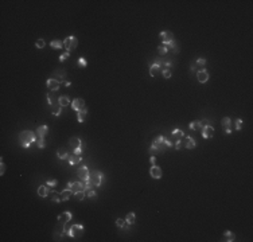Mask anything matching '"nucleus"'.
<instances>
[{
    "label": "nucleus",
    "instance_id": "1",
    "mask_svg": "<svg viewBox=\"0 0 253 242\" xmlns=\"http://www.w3.org/2000/svg\"><path fill=\"white\" fill-rule=\"evenodd\" d=\"M102 180H104V175H102V172H100V171L92 172L89 175L88 180L84 182V183H85V191L92 190L93 187H100V186H101V183H102Z\"/></svg>",
    "mask_w": 253,
    "mask_h": 242
},
{
    "label": "nucleus",
    "instance_id": "2",
    "mask_svg": "<svg viewBox=\"0 0 253 242\" xmlns=\"http://www.w3.org/2000/svg\"><path fill=\"white\" fill-rule=\"evenodd\" d=\"M19 141L23 148H30V145L35 143V133L31 131H22L19 133Z\"/></svg>",
    "mask_w": 253,
    "mask_h": 242
},
{
    "label": "nucleus",
    "instance_id": "3",
    "mask_svg": "<svg viewBox=\"0 0 253 242\" xmlns=\"http://www.w3.org/2000/svg\"><path fill=\"white\" fill-rule=\"evenodd\" d=\"M167 150L164 144V136H158L149 147V153H163Z\"/></svg>",
    "mask_w": 253,
    "mask_h": 242
},
{
    "label": "nucleus",
    "instance_id": "4",
    "mask_svg": "<svg viewBox=\"0 0 253 242\" xmlns=\"http://www.w3.org/2000/svg\"><path fill=\"white\" fill-rule=\"evenodd\" d=\"M84 230H85V229H84L82 225H71L70 227L65 231V234H67L69 237H71V238H80L81 235L84 234Z\"/></svg>",
    "mask_w": 253,
    "mask_h": 242
},
{
    "label": "nucleus",
    "instance_id": "5",
    "mask_svg": "<svg viewBox=\"0 0 253 242\" xmlns=\"http://www.w3.org/2000/svg\"><path fill=\"white\" fill-rule=\"evenodd\" d=\"M77 46H78V39L74 35H70L63 39V47L67 52H70L71 50H76Z\"/></svg>",
    "mask_w": 253,
    "mask_h": 242
},
{
    "label": "nucleus",
    "instance_id": "6",
    "mask_svg": "<svg viewBox=\"0 0 253 242\" xmlns=\"http://www.w3.org/2000/svg\"><path fill=\"white\" fill-rule=\"evenodd\" d=\"M159 38L162 40V45H171L173 42H175V38H174V34L171 32V31H162L160 34H159Z\"/></svg>",
    "mask_w": 253,
    "mask_h": 242
},
{
    "label": "nucleus",
    "instance_id": "7",
    "mask_svg": "<svg viewBox=\"0 0 253 242\" xmlns=\"http://www.w3.org/2000/svg\"><path fill=\"white\" fill-rule=\"evenodd\" d=\"M77 175H78V179H80L81 182H86L89 179V175H90L89 168L86 166H81L80 168L77 170Z\"/></svg>",
    "mask_w": 253,
    "mask_h": 242
},
{
    "label": "nucleus",
    "instance_id": "8",
    "mask_svg": "<svg viewBox=\"0 0 253 242\" xmlns=\"http://www.w3.org/2000/svg\"><path fill=\"white\" fill-rule=\"evenodd\" d=\"M67 188H70L74 194H76L77 191H85V183L84 182H69Z\"/></svg>",
    "mask_w": 253,
    "mask_h": 242
},
{
    "label": "nucleus",
    "instance_id": "9",
    "mask_svg": "<svg viewBox=\"0 0 253 242\" xmlns=\"http://www.w3.org/2000/svg\"><path fill=\"white\" fill-rule=\"evenodd\" d=\"M197 78H198V82H201V83L207 82V79H209V73H207V70H206V69L198 70V71H197Z\"/></svg>",
    "mask_w": 253,
    "mask_h": 242
},
{
    "label": "nucleus",
    "instance_id": "10",
    "mask_svg": "<svg viewBox=\"0 0 253 242\" xmlns=\"http://www.w3.org/2000/svg\"><path fill=\"white\" fill-rule=\"evenodd\" d=\"M213 135H214V128L211 125H206L202 128V137L203 139H210V137H213Z\"/></svg>",
    "mask_w": 253,
    "mask_h": 242
},
{
    "label": "nucleus",
    "instance_id": "11",
    "mask_svg": "<svg viewBox=\"0 0 253 242\" xmlns=\"http://www.w3.org/2000/svg\"><path fill=\"white\" fill-rule=\"evenodd\" d=\"M71 108L77 112L85 109V101L82 98H76V100H73V102H71Z\"/></svg>",
    "mask_w": 253,
    "mask_h": 242
},
{
    "label": "nucleus",
    "instance_id": "12",
    "mask_svg": "<svg viewBox=\"0 0 253 242\" xmlns=\"http://www.w3.org/2000/svg\"><path fill=\"white\" fill-rule=\"evenodd\" d=\"M149 175L152 176L154 179H160L162 178V170H160V167H158V166H151V168H149Z\"/></svg>",
    "mask_w": 253,
    "mask_h": 242
},
{
    "label": "nucleus",
    "instance_id": "13",
    "mask_svg": "<svg viewBox=\"0 0 253 242\" xmlns=\"http://www.w3.org/2000/svg\"><path fill=\"white\" fill-rule=\"evenodd\" d=\"M59 86H61V82L54 78H49L47 79V88L50 89L51 92H57L59 89Z\"/></svg>",
    "mask_w": 253,
    "mask_h": 242
},
{
    "label": "nucleus",
    "instance_id": "14",
    "mask_svg": "<svg viewBox=\"0 0 253 242\" xmlns=\"http://www.w3.org/2000/svg\"><path fill=\"white\" fill-rule=\"evenodd\" d=\"M71 217H73V215H71L70 211H65V213H62V214H59V215H58V222L66 225V223L71 219Z\"/></svg>",
    "mask_w": 253,
    "mask_h": 242
},
{
    "label": "nucleus",
    "instance_id": "15",
    "mask_svg": "<svg viewBox=\"0 0 253 242\" xmlns=\"http://www.w3.org/2000/svg\"><path fill=\"white\" fill-rule=\"evenodd\" d=\"M183 145H185L187 150H194L195 145H197V143H195V140L191 137V136H186L185 141H183Z\"/></svg>",
    "mask_w": 253,
    "mask_h": 242
},
{
    "label": "nucleus",
    "instance_id": "16",
    "mask_svg": "<svg viewBox=\"0 0 253 242\" xmlns=\"http://www.w3.org/2000/svg\"><path fill=\"white\" fill-rule=\"evenodd\" d=\"M69 145H70L73 150H76V148L81 147L82 145V141H81L80 137H77V136H74V137H70L69 139Z\"/></svg>",
    "mask_w": 253,
    "mask_h": 242
},
{
    "label": "nucleus",
    "instance_id": "17",
    "mask_svg": "<svg viewBox=\"0 0 253 242\" xmlns=\"http://www.w3.org/2000/svg\"><path fill=\"white\" fill-rule=\"evenodd\" d=\"M205 126V124L202 123V121H191L189 125V128L191 129V131H202V128Z\"/></svg>",
    "mask_w": 253,
    "mask_h": 242
},
{
    "label": "nucleus",
    "instance_id": "18",
    "mask_svg": "<svg viewBox=\"0 0 253 242\" xmlns=\"http://www.w3.org/2000/svg\"><path fill=\"white\" fill-rule=\"evenodd\" d=\"M61 199H62V202H65V200H69L70 199V197H73L74 195V192L70 190V188H66V190H62L61 192Z\"/></svg>",
    "mask_w": 253,
    "mask_h": 242
},
{
    "label": "nucleus",
    "instance_id": "19",
    "mask_svg": "<svg viewBox=\"0 0 253 242\" xmlns=\"http://www.w3.org/2000/svg\"><path fill=\"white\" fill-rule=\"evenodd\" d=\"M65 77H66V73H65V71H62V70H55L51 78L57 79V81H59V82H63Z\"/></svg>",
    "mask_w": 253,
    "mask_h": 242
},
{
    "label": "nucleus",
    "instance_id": "20",
    "mask_svg": "<svg viewBox=\"0 0 253 242\" xmlns=\"http://www.w3.org/2000/svg\"><path fill=\"white\" fill-rule=\"evenodd\" d=\"M47 132H49L47 125H40V126L36 128V133H38L39 139H45V136L47 135Z\"/></svg>",
    "mask_w": 253,
    "mask_h": 242
},
{
    "label": "nucleus",
    "instance_id": "21",
    "mask_svg": "<svg viewBox=\"0 0 253 242\" xmlns=\"http://www.w3.org/2000/svg\"><path fill=\"white\" fill-rule=\"evenodd\" d=\"M67 160H69V164L70 166H76L77 163H80L81 161V156H78V155H71V153H69V156H67Z\"/></svg>",
    "mask_w": 253,
    "mask_h": 242
},
{
    "label": "nucleus",
    "instance_id": "22",
    "mask_svg": "<svg viewBox=\"0 0 253 242\" xmlns=\"http://www.w3.org/2000/svg\"><path fill=\"white\" fill-rule=\"evenodd\" d=\"M160 71H162V69L159 67V65L152 63L151 67H149V76H151V77H156V76H159V73H160Z\"/></svg>",
    "mask_w": 253,
    "mask_h": 242
},
{
    "label": "nucleus",
    "instance_id": "23",
    "mask_svg": "<svg viewBox=\"0 0 253 242\" xmlns=\"http://www.w3.org/2000/svg\"><path fill=\"white\" fill-rule=\"evenodd\" d=\"M234 240H236V235L232 231H225L222 234V241L225 242H233Z\"/></svg>",
    "mask_w": 253,
    "mask_h": 242
},
{
    "label": "nucleus",
    "instance_id": "24",
    "mask_svg": "<svg viewBox=\"0 0 253 242\" xmlns=\"http://www.w3.org/2000/svg\"><path fill=\"white\" fill-rule=\"evenodd\" d=\"M58 105L62 108L67 106V105H70V98H69L67 96H61V97L58 98Z\"/></svg>",
    "mask_w": 253,
    "mask_h": 242
},
{
    "label": "nucleus",
    "instance_id": "25",
    "mask_svg": "<svg viewBox=\"0 0 253 242\" xmlns=\"http://www.w3.org/2000/svg\"><path fill=\"white\" fill-rule=\"evenodd\" d=\"M50 46H51V49H54V50H59V49L63 47V40H61V39L51 40V42H50Z\"/></svg>",
    "mask_w": 253,
    "mask_h": 242
},
{
    "label": "nucleus",
    "instance_id": "26",
    "mask_svg": "<svg viewBox=\"0 0 253 242\" xmlns=\"http://www.w3.org/2000/svg\"><path fill=\"white\" fill-rule=\"evenodd\" d=\"M47 194H49V187H47V184H43V186H39V188H38V195L40 198H46L47 197Z\"/></svg>",
    "mask_w": 253,
    "mask_h": 242
},
{
    "label": "nucleus",
    "instance_id": "27",
    "mask_svg": "<svg viewBox=\"0 0 253 242\" xmlns=\"http://www.w3.org/2000/svg\"><path fill=\"white\" fill-rule=\"evenodd\" d=\"M86 114H88V110H86V108L85 109H82V110H78L77 112V120H78V123H84L86 119Z\"/></svg>",
    "mask_w": 253,
    "mask_h": 242
},
{
    "label": "nucleus",
    "instance_id": "28",
    "mask_svg": "<svg viewBox=\"0 0 253 242\" xmlns=\"http://www.w3.org/2000/svg\"><path fill=\"white\" fill-rule=\"evenodd\" d=\"M171 135H173V137L175 139V141L176 140H182V137H185V133L180 131V129H178V128L174 129V131L171 132Z\"/></svg>",
    "mask_w": 253,
    "mask_h": 242
},
{
    "label": "nucleus",
    "instance_id": "29",
    "mask_svg": "<svg viewBox=\"0 0 253 242\" xmlns=\"http://www.w3.org/2000/svg\"><path fill=\"white\" fill-rule=\"evenodd\" d=\"M221 123H222V128L225 129V131H226V129H232L233 123H232V120H230V117H224Z\"/></svg>",
    "mask_w": 253,
    "mask_h": 242
},
{
    "label": "nucleus",
    "instance_id": "30",
    "mask_svg": "<svg viewBox=\"0 0 253 242\" xmlns=\"http://www.w3.org/2000/svg\"><path fill=\"white\" fill-rule=\"evenodd\" d=\"M57 156H58V159H67V156H69V152L65 150V148H59V150L57 151Z\"/></svg>",
    "mask_w": 253,
    "mask_h": 242
},
{
    "label": "nucleus",
    "instance_id": "31",
    "mask_svg": "<svg viewBox=\"0 0 253 242\" xmlns=\"http://www.w3.org/2000/svg\"><path fill=\"white\" fill-rule=\"evenodd\" d=\"M135 219H136V215H135V213H129V214H127V218H125V221L128 225H133L135 223Z\"/></svg>",
    "mask_w": 253,
    "mask_h": 242
},
{
    "label": "nucleus",
    "instance_id": "32",
    "mask_svg": "<svg viewBox=\"0 0 253 242\" xmlns=\"http://www.w3.org/2000/svg\"><path fill=\"white\" fill-rule=\"evenodd\" d=\"M116 226H117V227H120V229H125L127 226H128L125 218H118L117 221H116Z\"/></svg>",
    "mask_w": 253,
    "mask_h": 242
},
{
    "label": "nucleus",
    "instance_id": "33",
    "mask_svg": "<svg viewBox=\"0 0 253 242\" xmlns=\"http://www.w3.org/2000/svg\"><path fill=\"white\" fill-rule=\"evenodd\" d=\"M51 200H53V202H55V203H59V202H62V199H61V194H58V192L53 191V192H51Z\"/></svg>",
    "mask_w": 253,
    "mask_h": 242
},
{
    "label": "nucleus",
    "instance_id": "34",
    "mask_svg": "<svg viewBox=\"0 0 253 242\" xmlns=\"http://www.w3.org/2000/svg\"><path fill=\"white\" fill-rule=\"evenodd\" d=\"M158 51H159V54H160V55H166L168 52V47L166 45H160L158 47Z\"/></svg>",
    "mask_w": 253,
    "mask_h": 242
},
{
    "label": "nucleus",
    "instance_id": "35",
    "mask_svg": "<svg viewBox=\"0 0 253 242\" xmlns=\"http://www.w3.org/2000/svg\"><path fill=\"white\" fill-rule=\"evenodd\" d=\"M85 192H86V191H77L76 194H74V197H76V199H77V200H84V198L86 197Z\"/></svg>",
    "mask_w": 253,
    "mask_h": 242
},
{
    "label": "nucleus",
    "instance_id": "36",
    "mask_svg": "<svg viewBox=\"0 0 253 242\" xmlns=\"http://www.w3.org/2000/svg\"><path fill=\"white\" fill-rule=\"evenodd\" d=\"M77 65H78V67H80V69H84V67H86V65H88V62H86V59H85V58H82V57H81L80 59H78Z\"/></svg>",
    "mask_w": 253,
    "mask_h": 242
},
{
    "label": "nucleus",
    "instance_id": "37",
    "mask_svg": "<svg viewBox=\"0 0 253 242\" xmlns=\"http://www.w3.org/2000/svg\"><path fill=\"white\" fill-rule=\"evenodd\" d=\"M45 45H46V42L43 39H38L35 42V47L36 49H43V47H45Z\"/></svg>",
    "mask_w": 253,
    "mask_h": 242
},
{
    "label": "nucleus",
    "instance_id": "38",
    "mask_svg": "<svg viewBox=\"0 0 253 242\" xmlns=\"http://www.w3.org/2000/svg\"><path fill=\"white\" fill-rule=\"evenodd\" d=\"M162 74H163V77H164L166 79L171 78V76H173V74H171V70H170V69H164V70H162Z\"/></svg>",
    "mask_w": 253,
    "mask_h": 242
},
{
    "label": "nucleus",
    "instance_id": "39",
    "mask_svg": "<svg viewBox=\"0 0 253 242\" xmlns=\"http://www.w3.org/2000/svg\"><path fill=\"white\" fill-rule=\"evenodd\" d=\"M195 65H197V66H199V67H203L206 65V59H205V58H198L197 62H195Z\"/></svg>",
    "mask_w": 253,
    "mask_h": 242
},
{
    "label": "nucleus",
    "instance_id": "40",
    "mask_svg": "<svg viewBox=\"0 0 253 242\" xmlns=\"http://www.w3.org/2000/svg\"><path fill=\"white\" fill-rule=\"evenodd\" d=\"M96 197H97V194H96V191L93 190V188L88 191V198H89V199H96Z\"/></svg>",
    "mask_w": 253,
    "mask_h": 242
},
{
    "label": "nucleus",
    "instance_id": "41",
    "mask_svg": "<svg viewBox=\"0 0 253 242\" xmlns=\"http://www.w3.org/2000/svg\"><path fill=\"white\" fill-rule=\"evenodd\" d=\"M69 57H70V52H67V51H66V52H63L62 55H59V61H61V62H65Z\"/></svg>",
    "mask_w": 253,
    "mask_h": 242
},
{
    "label": "nucleus",
    "instance_id": "42",
    "mask_svg": "<svg viewBox=\"0 0 253 242\" xmlns=\"http://www.w3.org/2000/svg\"><path fill=\"white\" fill-rule=\"evenodd\" d=\"M234 124H236V131H240V129H241V126H242V120L241 119H237L236 121H234Z\"/></svg>",
    "mask_w": 253,
    "mask_h": 242
},
{
    "label": "nucleus",
    "instance_id": "43",
    "mask_svg": "<svg viewBox=\"0 0 253 242\" xmlns=\"http://www.w3.org/2000/svg\"><path fill=\"white\" fill-rule=\"evenodd\" d=\"M36 145H38V148H40V150H42V148H45V147H46L45 139H39V141L36 143Z\"/></svg>",
    "mask_w": 253,
    "mask_h": 242
},
{
    "label": "nucleus",
    "instance_id": "44",
    "mask_svg": "<svg viewBox=\"0 0 253 242\" xmlns=\"http://www.w3.org/2000/svg\"><path fill=\"white\" fill-rule=\"evenodd\" d=\"M61 110H62V106H55L54 108V110H53V114H54V116H59V114H61Z\"/></svg>",
    "mask_w": 253,
    "mask_h": 242
},
{
    "label": "nucleus",
    "instance_id": "45",
    "mask_svg": "<svg viewBox=\"0 0 253 242\" xmlns=\"http://www.w3.org/2000/svg\"><path fill=\"white\" fill-rule=\"evenodd\" d=\"M174 147H175V150L179 151L180 148L183 147V141H182V140H176V141H175V145H174Z\"/></svg>",
    "mask_w": 253,
    "mask_h": 242
},
{
    "label": "nucleus",
    "instance_id": "46",
    "mask_svg": "<svg viewBox=\"0 0 253 242\" xmlns=\"http://www.w3.org/2000/svg\"><path fill=\"white\" fill-rule=\"evenodd\" d=\"M47 186H50V187H55V186L58 184V180H55V179H53V180H49L47 183H46Z\"/></svg>",
    "mask_w": 253,
    "mask_h": 242
},
{
    "label": "nucleus",
    "instance_id": "47",
    "mask_svg": "<svg viewBox=\"0 0 253 242\" xmlns=\"http://www.w3.org/2000/svg\"><path fill=\"white\" fill-rule=\"evenodd\" d=\"M4 172H5V166H4V163H3V160L0 161V175H4Z\"/></svg>",
    "mask_w": 253,
    "mask_h": 242
},
{
    "label": "nucleus",
    "instance_id": "48",
    "mask_svg": "<svg viewBox=\"0 0 253 242\" xmlns=\"http://www.w3.org/2000/svg\"><path fill=\"white\" fill-rule=\"evenodd\" d=\"M164 144H166V147H167V148H171V147H173V143H171L170 140H167L166 137H164Z\"/></svg>",
    "mask_w": 253,
    "mask_h": 242
},
{
    "label": "nucleus",
    "instance_id": "49",
    "mask_svg": "<svg viewBox=\"0 0 253 242\" xmlns=\"http://www.w3.org/2000/svg\"><path fill=\"white\" fill-rule=\"evenodd\" d=\"M155 161H156V157H155V156H151V159H149V163H151L152 166H154Z\"/></svg>",
    "mask_w": 253,
    "mask_h": 242
},
{
    "label": "nucleus",
    "instance_id": "50",
    "mask_svg": "<svg viewBox=\"0 0 253 242\" xmlns=\"http://www.w3.org/2000/svg\"><path fill=\"white\" fill-rule=\"evenodd\" d=\"M225 133H226V135H230V133H232V129H226Z\"/></svg>",
    "mask_w": 253,
    "mask_h": 242
},
{
    "label": "nucleus",
    "instance_id": "51",
    "mask_svg": "<svg viewBox=\"0 0 253 242\" xmlns=\"http://www.w3.org/2000/svg\"><path fill=\"white\" fill-rule=\"evenodd\" d=\"M190 70H191V71H195V65H191V67H190Z\"/></svg>",
    "mask_w": 253,
    "mask_h": 242
}]
</instances>
